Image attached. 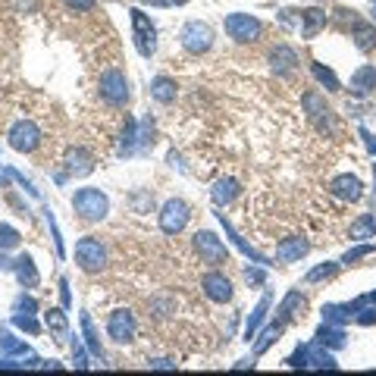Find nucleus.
Returning a JSON list of instances; mask_svg holds the SVG:
<instances>
[{
	"label": "nucleus",
	"instance_id": "f03ea898",
	"mask_svg": "<svg viewBox=\"0 0 376 376\" xmlns=\"http://www.w3.org/2000/svg\"><path fill=\"white\" fill-rule=\"evenodd\" d=\"M223 29L235 44H254L264 35V22L257 16H251V13H229L223 19Z\"/></svg>",
	"mask_w": 376,
	"mask_h": 376
},
{
	"label": "nucleus",
	"instance_id": "412c9836",
	"mask_svg": "<svg viewBox=\"0 0 376 376\" xmlns=\"http://www.w3.org/2000/svg\"><path fill=\"white\" fill-rule=\"evenodd\" d=\"M176 94H179V85L173 82V79L157 76L151 82V98L157 100V104H173V100H176Z\"/></svg>",
	"mask_w": 376,
	"mask_h": 376
},
{
	"label": "nucleus",
	"instance_id": "2f4dec72",
	"mask_svg": "<svg viewBox=\"0 0 376 376\" xmlns=\"http://www.w3.org/2000/svg\"><path fill=\"white\" fill-rule=\"evenodd\" d=\"M19 245V232L13 229V226L0 223V251H10V248Z\"/></svg>",
	"mask_w": 376,
	"mask_h": 376
},
{
	"label": "nucleus",
	"instance_id": "c9c22d12",
	"mask_svg": "<svg viewBox=\"0 0 376 376\" xmlns=\"http://www.w3.org/2000/svg\"><path fill=\"white\" fill-rule=\"evenodd\" d=\"M151 367H154V370H176V361H170V358H157V361H151Z\"/></svg>",
	"mask_w": 376,
	"mask_h": 376
},
{
	"label": "nucleus",
	"instance_id": "2eb2a0df",
	"mask_svg": "<svg viewBox=\"0 0 376 376\" xmlns=\"http://www.w3.org/2000/svg\"><path fill=\"white\" fill-rule=\"evenodd\" d=\"M351 38L361 53L376 51V25L364 22V19H358V16H351Z\"/></svg>",
	"mask_w": 376,
	"mask_h": 376
},
{
	"label": "nucleus",
	"instance_id": "a878e982",
	"mask_svg": "<svg viewBox=\"0 0 376 376\" xmlns=\"http://www.w3.org/2000/svg\"><path fill=\"white\" fill-rule=\"evenodd\" d=\"M298 307H304V298H301V292H288L286 301L279 304V320H282V323H288V320L295 317V311H298Z\"/></svg>",
	"mask_w": 376,
	"mask_h": 376
},
{
	"label": "nucleus",
	"instance_id": "a19ab883",
	"mask_svg": "<svg viewBox=\"0 0 376 376\" xmlns=\"http://www.w3.org/2000/svg\"><path fill=\"white\" fill-rule=\"evenodd\" d=\"M373 16H376V0H373Z\"/></svg>",
	"mask_w": 376,
	"mask_h": 376
},
{
	"label": "nucleus",
	"instance_id": "393cba45",
	"mask_svg": "<svg viewBox=\"0 0 376 376\" xmlns=\"http://www.w3.org/2000/svg\"><path fill=\"white\" fill-rule=\"evenodd\" d=\"M311 72H314V79H317V82L323 85L326 91H342V85H339V79H335V72H333V69H326L323 63H314V66H311Z\"/></svg>",
	"mask_w": 376,
	"mask_h": 376
},
{
	"label": "nucleus",
	"instance_id": "20e7f679",
	"mask_svg": "<svg viewBox=\"0 0 376 376\" xmlns=\"http://www.w3.org/2000/svg\"><path fill=\"white\" fill-rule=\"evenodd\" d=\"M132 98L129 91V79L123 76L119 69H107L104 76H100V100L110 107H126Z\"/></svg>",
	"mask_w": 376,
	"mask_h": 376
},
{
	"label": "nucleus",
	"instance_id": "7c9ffc66",
	"mask_svg": "<svg viewBox=\"0 0 376 376\" xmlns=\"http://www.w3.org/2000/svg\"><path fill=\"white\" fill-rule=\"evenodd\" d=\"M0 348H4L6 354H29V345H22V342H16L10 333H0Z\"/></svg>",
	"mask_w": 376,
	"mask_h": 376
},
{
	"label": "nucleus",
	"instance_id": "f257e3e1",
	"mask_svg": "<svg viewBox=\"0 0 376 376\" xmlns=\"http://www.w3.org/2000/svg\"><path fill=\"white\" fill-rule=\"evenodd\" d=\"M72 210L82 220H88V223H98V220H104L110 213V201H107V194L100 188H79L72 194Z\"/></svg>",
	"mask_w": 376,
	"mask_h": 376
},
{
	"label": "nucleus",
	"instance_id": "0eeeda50",
	"mask_svg": "<svg viewBox=\"0 0 376 376\" xmlns=\"http://www.w3.org/2000/svg\"><path fill=\"white\" fill-rule=\"evenodd\" d=\"M286 364L288 367H320V370H335V367H339L333 354H326L323 348H320V342H314V345H301Z\"/></svg>",
	"mask_w": 376,
	"mask_h": 376
},
{
	"label": "nucleus",
	"instance_id": "58836bf2",
	"mask_svg": "<svg viewBox=\"0 0 376 376\" xmlns=\"http://www.w3.org/2000/svg\"><path fill=\"white\" fill-rule=\"evenodd\" d=\"M248 282H264V270H251L248 267Z\"/></svg>",
	"mask_w": 376,
	"mask_h": 376
},
{
	"label": "nucleus",
	"instance_id": "cd10ccee",
	"mask_svg": "<svg viewBox=\"0 0 376 376\" xmlns=\"http://www.w3.org/2000/svg\"><path fill=\"white\" fill-rule=\"evenodd\" d=\"M351 304H326L323 307V320L326 323H345V320H351Z\"/></svg>",
	"mask_w": 376,
	"mask_h": 376
},
{
	"label": "nucleus",
	"instance_id": "e433bc0d",
	"mask_svg": "<svg viewBox=\"0 0 376 376\" xmlns=\"http://www.w3.org/2000/svg\"><path fill=\"white\" fill-rule=\"evenodd\" d=\"M145 4H151V6H182L185 0H145Z\"/></svg>",
	"mask_w": 376,
	"mask_h": 376
},
{
	"label": "nucleus",
	"instance_id": "b1692460",
	"mask_svg": "<svg viewBox=\"0 0 376 376\" xmlns=\"http://www.w3.org/2000/svg\"><path fill=\"white\" fill-rule=\"evenodd\" d=\"M235 198H239V182H235V179H220V182L213 185V201H217V204H229Z\"/></svg>",
	"mask_w": 376,
	"mask_h": 376
},
{
	"label": "nucleus",
	"instance_id": "c85d7f7f",
	"mask_svg": "<svg viewBox=\"0 0 376 376\" xmlns=\"http://www.w3.org/2000/svg\"><path fill=\"white\" fill-rule=\"evenodd\" d=\"M317 342L320 345H333V348H339V345H345V333L342 329H329V326H323L317 333Z\"/></svg>",
	"mask_w": 376,
	"mask_h": 376
},
{
	"label": "nucleus",
	"instance_id": "bb28decb",
	"mask_svg": "<svg viewBox=\"0 0 376 376\" xmlns=\"http://www.w3.org/2000/svg\"><path fill=\"white\" fill-rule=\"evenodd\" d=\"M270 295H264V298H260V304H257V311L251 314V320H248V329H245V339H251L254 333H257V326L264 323V317H267V311H270Z\"/></svg>",
	"mask_w": 376,
	"mask_h": 376
},
{
	"label": "nucleus",
	"instance_id": "ddd939ff",
	"mask_svg": "<svg viewBox=\"0 0 376 376\" xmlns=\"http://www.w3.org/2000/svg\"><path fill=\"white\" fill-rule=\"evenodd\" d=\"M329 192L339 201H345V204H358V201L364 198V182H361L358 176H351V173H345V176H335L333 182H329Z\"/></svg>",
	"mask_w": 376,
	"mask_h": 376
},
{
	"label": "nucleus",
	"instance_id": "f8f14e48",
	"mask_svg": "<svg viewBox=\"0 0 376 376\" xmlns=\"http://www.w3.org/2000/svg\"><path fill=\"white\" fill-rule=\"evenodd\" d=\"M38 145H41V132H38V126L29 123V119H22V123H16L10 129V147H13V151L32 154Z\"/></svg>",
	"mask_w": 376,
	"mask_h": 376
},
{
	"label": "nucleus",
	"instance_id": "39448f33",
	"mask_svg": "<svg viewBox=\"0 0 376 376\" xmlns=\"http://www.w3.org/2000/svg\"><path fill=\"white\" fill-rule=\"evenodd\" d=\"M76 264L82 267L85 273H100L107 267V248L100 245L98 239H79L76 245Z\"/></svg>",
	"mask_w": 376,
	"mask_h": 376
},
{
	"label": "nucleus",
	"instance_id": "5701e85b",
	"mask_svg": "<svg viewBox=\"0 0 376 376\" xmlns=\"http://www.w3.org/2000/svg\"><path fill=\"white\" fill-rule=\"evenodd\" d=\"M16 276H19V282H22L25 288H35V286H38V270H35V260H32L29 254L16 260Z\"/></svg>",
	"mask_w": 376,
	"mask_h": 376
},
{
	"label": "nucleus",
	"instance_id": "dca6fc26",
	"mask_svg": "<svg viewBox=\"0 0 376 376\" xmlns=\"http://www.w3.org/2000/svg\"><path fill=\"white\" fill-rule=\"evenodd\" d=\"M270 66H273L276 76H292L295 66H298V53H295L288 44H276L270 51Z\"/></svg>",
	"mask_w": 376,
	"mask_h": 376
},
{
	"label": "nucleus",
	"instance_id": "6e6552de",
	"mask_svg": "<svg viewBox=\"0 0 376 376\" xmlns=\"http://www.w3.org/2000/svg\"><path fill=\"white\" fill-rule=\"evenodd\" d=\"M188 217H192V210H188L185 201H179V198L166 201V204L160 207V229L166 235H179L188 226Z\"/></svg>",
	"mask_w": 376,
	"mask_h": 376
},
{
	"label": "nucleus",
	"instance_id": "f704fd0d",
	"mask_svg": "<svg viewBox=\"0 0 376 376\" xmlns=\"http://www.w3.org/2000/svg\"><path fill=\"white\" fill-rule=\"evenodd\" d=\"M63 4L76 13H91L94 10V0H63Z\"/></svg>",
	"mask_w": 376,
	"mask_h": 376
},
{
	"label": "nucleus",
	"instance_id": "4c0bfd02",
	"mask_svg": "<svg viewBox=\"0 0 376 376\" xmlns=\"http://www.w3.org/2000/svg\"><path fill=\"white\" fill-rule=\"evenodd\" d=\"M60 298H63V304H69V282H60Z\"/></svg>",
	"mask_w": 376,
	"mask_h": 376
},
{
	"label": "nucleus",
	"instance_id": "473e14b6",
	"mask_svg": "<svg viewBox=\"0 0 376 376\" xmlns=\"http://www.w3.org/2000/svg\"><path fill=\"white\" fill-rule=\"evenodd\" d=\"M82 329H85V339H88V348L94 354H104L100 351V342H98V333H94V326H91V317L88 314H82Z\"/></svg>",
	"mask_w": 376,
	"mask_h": 376
},
{
	"label": "nucleus",
	"instance_id": "9d476101",
	"mask_svg": "<svg viewBox=\"0 0 376 376\" xmlns=\"http://www.w3.org/2000/svg\"><path fill=\"white\" fill-rule=\"evenodd\" d=\"M194 251H198L201 260H204V264H210V267H220V264H226V260H229L226 245L213 232H207V229L194 235Z\"/></svg>",
	"mask_w": 376,
	"mask_h": 376
},
{
	"label": "nucleus",
	"instance_id": "423d86ee",
	"mask_svg": "<svg viewBox=\"0 0 376 376\" xmlns=\"http://www.w3.org/2000/svg\"><path fill=\"white\" fill-rule=\"evenodd\" d=\"M132 38H135V47L141 57H151V53L157 51V29H154V22L147 19V13L132 10Z\"/></svg>",
	"mask_w": 376,
	"mask_h": 376
},
{
	"label": "nucleus",
	"instance_id": "ea45409f",
	"mask_svg": "<svg viewBox=\"0 0 376 376\" xmlns=\"http://www.w3.org/2000/svg\"><path fill=\"white\" fill-rule=\"evenodd\" d=\"M361 138H364V141H367V147H370V151L376 154V138L370 135V132H361Z\"/></svg>",
	"mask_w": 376,
	"mask_h": 376
},
{
	"label": "nucleus",
	"instance_id": "7ed1b4c3",
	"mask_svg": "<svg viewBox=\"0 0 376 376\" xmlns=\"http://www.w3.org/2000/svg\"><path fill=\"white\" fill-rule=\"evenodd\" d=\"M179 44H182L188 53L201 57V53H207L213 47V29L207 22H198V19H192V22H185L182 32H179Z\"/></svg>",
	"mask_w": 376,
	"mask_h": 376
},
{
	"label": "nucleus",
	"instance_id": "c756f323",
	"mask_svg": "<svg viewBox=\"0 0 376 376\" xmlns=\"http://www.w3.org/2000/svg\"><path fill=\"white\" fill-rule=\"evenodd\" d=\"M44 323L51 333H57V335H66V314L63 311H47L44 314Z\"/></svg>",
	"mask_w": 376,
	"mask_h": 376
},
{
	"label": "nucleus",
	"instance_id": "aec40b11",
	"mask_svg": "<svg viewBox=\"0 0 376 376\" xmlns=\"http://www.w3.org/2000/svg\"><path fill=\"white\" fill-rule=\"evenodd\" d=\"M376 88V66H361L351 72V94L354 98H367Z\"/></svg>",
	"mask_w": 376,
	"mask_h": 376
},
{
	"label": "nucleus",
	"instance_id": "a211bd4d",
	"mask_svg": "<svg viewBox=\"0 0 376 376\" xmlns=\"http://www.w3.org/2000/svg\"><path fill=\"white\" fill-rule=\"evenodd\" d=\"M301 38H317V32L326 25L329 13L320 10V6H311V10H301Z\"/></svg>",
	"mask_w": 376,
	"mask_h": 376
},
{
	"label": "nucleus",
	"instance_id": "9b49d317",
	"mask_svg": "<svg viewBox=\"0 0 376 376\" xmlns=\"http://www.w3.org/2000/svg\"><path fill=\"white\" fill-rule=\"evenodd\" d=\"M304 110H307V116H311V123L317 126L320 132H335V116H333V110H329V107H326V100L320 98L317 91L304 94Z\"/></svg>",
	"mask_w": 376,
	"mask_h": 376
},
{
	"label": "nucleus",
	"instance_id": "4468645a",
	"mask_svg": "<svg viewBox=\"0 0 376 376\" xmlns=\"http://www.w3.org/2000/svg\"><path fill=\"white\" fill-rule=\"evenodd\" d=\"M201 288H204V295L210 301H217V304H226V301H232V282L223 276V273H207L204 279H201Z\"/></svg>",
	"mask_w": 376,
	"mask_h": 376
},
{
	"label": "nucleus",
	"instance_id": "6ab92c4d",
	"mask_svg": "<svg viewBox=\"0 0 376 376\" xmlns=\"http://www.w3.org/2000/svg\"><path fill=\"white\" fill-rule=\"evenodd\" d=\"M91 170H94V163H91V154L85 151V147L66 151V173H69V176H88Z\"/></svg>",
	"mask_w": 376,
	"mask_h": 376
},
{
	"label": "nucleus",
	"instance_id": "72a5a7b5",
	"mask_svg": "<svg viewBox=\"0 0 376 376\" xmlns=\"http://www.w3.org/2000/svg\"><path fill=\"white\" fill-rule=\"evenodd\" d=\"M339 270V264H323V267H317V270H311L307 273V282H320V279H329L333 273Z\"/></svg>",
	"mask_w": 376,
	"mask_h": 376
},
{
	"label": "nucleus",
	"instance_id": "4be33fe9",
	"mask_svg": "<svg viewBox=\"0 0 376 376\" xmlns=\"http://www.w3.org/2000/svg\"><path fill=\"white\" fill-rule=\"evenodd\" d=\"M351 239L364 241V239H376V217L373 213H361L351 223Z\"/></svg>",
	"mask_w": 376,
	"mask_h": 376
},
{
	"label": "nucleus",
	"instance_id": "f3484780",
	"mask_svg": "<svg viewBox=\"0 0 376 376\" xmlns=\"http://www.w3.org/2000/svg\"><path fill=\"white\" fill-rule=\"evenodd\" d=\"M311 251V245H307V239H282L276 245V257L282 260V264H295V260H301L304 254Z\"/></svg>",
	"mask_w": 376,
	"mask_h": 376
},
{
	"label": "nucleus",
	"instance_id": "1a4fd4ad",
	"mask_svg": "<svg viewBox=\"0 0 376 376\" xmlns=\"http://www.w3.org/2000/svg\"><path fill=\"white\" fill-rule=\"evenodd\" d=\"M135 333H138V323H135V317H132V311H126V307H119V311H113L110 317H107V335H110L116 345L132 342Z\"/></svg>",
	"mask_w": 376,
	"mask_h": 376
}]
</instances>
